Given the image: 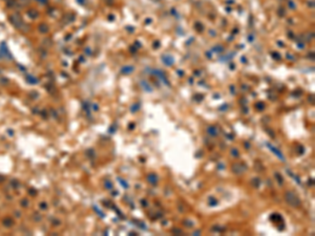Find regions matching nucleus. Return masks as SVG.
Returning <instances> with one entry per match:
<instances>
[{
    "instance_id": "obj_1",
    "label": "nucleus",
    "mask_w": 315,
    "mask_h": 236,
    "mask_svg": "<svg viewBox=\"0 0 315 236\" xmlns=\"http://www.w3.org/2000/svg\"><path fill=\"white\" fill-rule=\"evenodd\" d=\"M285 199H286V202L290 206H292V207L297 208L301 206V198H299L294 192H291V191L286 192V194H285Z\"/></svg>"
},
{
    "instance_id": "obj_2",
    "label": "nucleus",
    "mask_w": 315,
    "mask_h": 236,
    "mask_svg": "<svg viewBox=\"0 0 315 236\" xmlns=\"http://www.w3.org/2000/svg\"><path fill=\"white\" fill-rule=\"evenodd\" d=\"M267 146H268V147H269L270 149H271V150H272V152H273L274 154H276L277 157H278L279 158H281L282 160H285V158H284V155H283V154H282L281 152H279V150H278V149H276L275 147H273L272 145H270V144H267Z\"/></svg>"
},
{
    "instance_id": "obj_3",
    "label": "nucleus",
    "mask_w": 315,
    "mask_h": 236,
    "mask_svg": "<svg viewBox=\"0 0 315 236\" xmlns=\"http://www.w3.org/2000/svg\"><path fill=\"white\" fill-rule=\"evenodd\" d=\"M208 133L210 135H212V137H216V135H217V130H216V128H214V127H209L208 128Z\"/></svg>"
},
{
    "instance_id": "obj_4",
    "label": "nucleus",
    "mask_w": 315,
    "mask_h": 236,
    "mask_svg": "<svg viewBox=\"0 0 315 236\" xmlns=\"http://www.w3.org/2000/svg\"><path fill=\"white\" fill-rule=\"evenodd\" d=\"M148 179H149V182H150L151 184H156L157 183V180H158V177L156 176V175H149V177H148Z\"/></svg>"
}]
</instances>
